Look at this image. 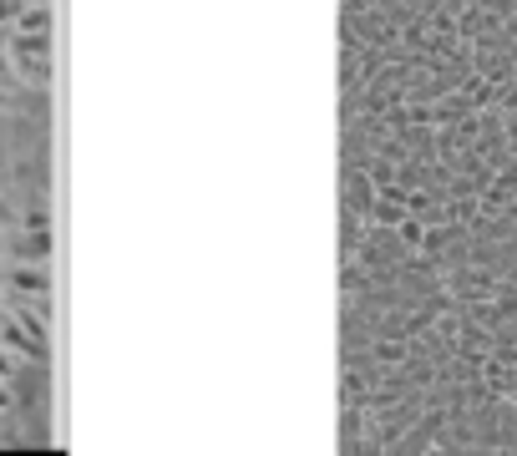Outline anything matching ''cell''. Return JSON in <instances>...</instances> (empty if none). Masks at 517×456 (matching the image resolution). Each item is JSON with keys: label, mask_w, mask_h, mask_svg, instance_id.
Segmentation results:
<instances>
[{"label": "cell", "mask_w": 517, "mask_h": 456, "mask_svg": "<svg viewBox=\"0 0 517 456\" xmlns=\"http://www.w3.org/2000/svg\"><path fill=\"white\" fill-rule=\"evenodd\" d=\"M11 284H16V289H26V294H41V289H46V274H36V269H16V274H11Z\"/></svg>", "instance_id": "cell-1"}, {"label": "cell", "mask_w": 517, "mask_h": 456, "mask_svg": "<svg viewBox=\"0 0 517 456\" xmlns=\"http://www.w3.org/2000/svg\"><path fill=\"white\" fill-rule=\"evenodd\" d=\"M16 31H31V36H46V11H21V16H16Z\"/></svg>", "instance_id": "cell-2"}, {"label": "cell", "mask_w": 517, "mask_h": 456, "mask_svg": "<svg viewBox=\"0 0 517 456\" xmlns=\"http://www.w3.org/2000/svg\"><path fill=\"white\" fill-rule=\"evenodd\" d=\"M11 16H21V11H16V0H0V21H11Z\"/></svg>", "instance_id": "cell-3"}, {"label": "cell", "mask_w": 517, "mask_h": 456, "mask_svg": "<svg viewBox=\"0 0 517 456\" xmlns=\"http://www.w3.org/2000/svg\"><path fill=\"white\" fill-rule=\"evenodd\" d=\"M6 375H16V365H11V355H0V380Z\"/></svg>", "instance_id": "cell-4"}, {"label": "cell", "mask_w": 517, "mask_h": 456, "mask_svg": "<svg viewBox=\"0 0 517 456\" xmlns=\"http://www.w3.org/2000/svg\"><path fill=\"white\" fill-rule=\"evenodd\" d=\"M6 406H11V391H6V386H0V411H6Z\"/></svg>", "instance_id": "cell-5"}, {"label": "cell", "mask_w": 517, "mask_h": 456, "mask_svg": "<svg viewBox=\"0 0 517 456\" xmlns=\"http://www.w3.org/2000/svg\"><path fill=\"white\" fill-rule=\"evenodd\" d=\"M6 71H11V66H6V56H0V76H6Z\"/></svg>", "instance_id": "cell-6"}]
</instances>
